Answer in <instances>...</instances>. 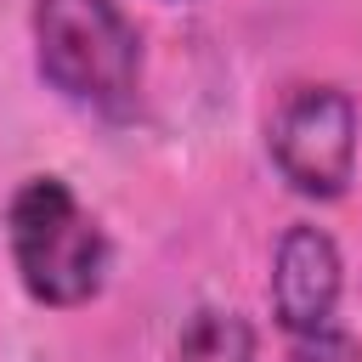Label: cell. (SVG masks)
I'll return each mask as SVG.
<instances>
[{"label": "cell", "instance_id": "1", "mask_svg": "<svg viewBox=\"0 0 362 362\" xmlns=\"http://www.w3.org/2000/svg\"><path fill=\"white\" fill-rule=\"evenodd\" d=\"M40 79L90 113H130L141 90V34L119 0H34L28 17Z\"/></svg>", "mask_w": 362, "mask_h": 362}, {"label": "cell", "instance_id": "2", "mask_svg": "<svg viewBox=\"0 0 362 362\" xmlns=\"http://www.w3.org/2000/svg\"><path fill=\"white\" fill-rule=\"evenodd\" d=\"M6 249L28 300L51 311L90 305L107 283V232L62 175H28L6 204Z\"/></svg>", "mask_w": 362, "mask_h": 362}, {"label": "cell", "instance_id": "3", "mask_svg": "<svg viewBox=\"0 0 362 362\" xmlns=\"http://www.w3.org/2000/svg\"><path fill=\"white\" fill-rule=\"evenodd\" d=\"M266 153L300 198H339L356 175V102L339 85H294L266 119Z\"/></svg>", "mask_w": 362, "mask_h": 362}, {"label": "cell", "instance_id": "4", "mask_svg": "<svg viewBox=\"0 0 362 362\" xmlns=\"http://www.w3.org/2000/svg\"><path fill=\"white\" fill-rule=\"evenodd\" d=\"M345 288V266H339V243L322 226H288L277 238L272 255V317L288 334H317L334 322Z\"/></svg>", "mask_w": 362, "mask_h": 362}, {"label": "cell", "instance_id": "5", "mask_svg": "<svg viewBox=\"0 0 362 362\" xmlns=\"http://www.w3.org/2000/svg\"><path fill=\"white\" fill-rule=\"evenodd\" d=\"M255 351H260V339H255V322L243 311L204 305L181 322L170 362H255Z\"/></svg>", "mask_w": 362, "mask_h": 362}, {"label": "cell", "instance_id": "6", "mask_svg": "<svg viewBox=\"0 0 362 362\" xmlns=\"http://www.w3.org/2000/svg\"><path fill=\"white\" fill-rule=\"evenodd\" d=\"M288 362H362V351L328 322V328H317V334H294Z\"/></svg>", "mask_w": 362, "mask_h": 362}]
</instances>
